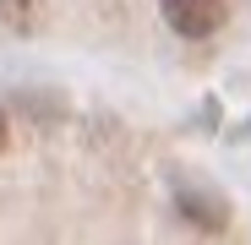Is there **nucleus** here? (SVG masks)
<instances>
[{"instance_id": "nucleus-1", "label": "nucleus", "mask_w": 251, "mask_h": 245, "mask_svg": "<svg viewBox=\"0 0 251 245\" xmlns=\"http://www.w3.org/2000/svg\"><path fill=\"white\" fill-rule=\"evenodd\" d=\"M158 11L180 38H213L229 17V0H158Z\"/></svg>"}, {"instance_id": "nucleus-2", "label": "nucleus", "mask_w": 251, "mask_h": 245, "mask_svg": "<svg viewBox=\"0 0 251 245\" xmlns=\"http://www.w3.org/2000/svg\"><path fill=\"white\" fill-rule=\"evenodd\" d=\"M175 207H180V218H191V223H197V229H207V234L229 229V201H224V196H213V191H202V185H180Z\"/></svg>"}, {"instance_id": "nucleus-3", "label": "nucleus", "mask_w": 251, "mask_h": 245, "mask_svg": "<svg viewBox=\"0 0 251 245\" xmlns=\"http://www.w3.org/2000/svg\"><path fill=\"white\" fill-rule=\"evenodd\" d=\"M0 22L17 27V33H38V22H44V0H0Z\"/></svg>"}, {"instance_id": "nucleus-4", "label": "nucleus", "mask_w": 251, "mask_h": 245, "mask_svg": "<svg viewBox=\"0 0 251 245\" xmlns=\"http://www.w3.org/2000/svg\"><path fill=\"white\" fill-rule=\"evenodd\" d=\"M6 136H11V120H6V109H0V153H6Z\"/></svg>"}]
</instances>
